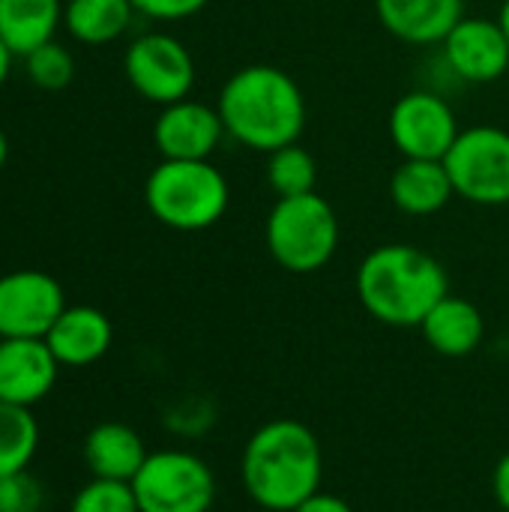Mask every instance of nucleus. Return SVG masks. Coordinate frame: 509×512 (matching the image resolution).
I'll use <instances>...</instances> for the list:
<instances>
[{"label":"nucleus","instance_id":"1","mask_svg":"<svg viewBox=\"0 0 509 512\" xmlns=\"http://www.w3.org/2000/svg\"><path fill=\"white\" fill-rule=\"evenodd\" d=\"M240 480L261 510L294 512L321 492L324 453L318 435L300 420H267L243 447Z\"/></svg>","mask_w":509,"mask_h":512},{"label":"nucleus","instance_id":"2","mask_svg":"<svg viewBox=\"0 0 509 512\" xmlns=\"http://www.w3.org/2000/svg\"><path fill=\"white\" fill-rule=\"evenodd\" d=\"M216 108L225 135L258 153L297 144L306 126V99L297 81L267 63L237 69L225 81Z\"/></svg>","mask_w":509,"mask_h":512},{"label":"nucleus","instance_id":"3","mask_svg":"<svg viewBox=\"0 0 509 512\" xmlns=\"http://www.w3.org/2000/svg\"><path fill=\"white\" fill-rule=\"evenodd\" d=\"M447 294L450 279L441 261L408 243L378 246L357 267L360 306L387 327H420Z\"/></svg>","mask_w":509,"mask_h":512},{"label":"nucleus","instance_id":"4","mask_svg":"<svg viewBox=\"0 0 509 512\" xmlns=\"http://www.w3.org/2000/svg\"><path fill=\"white\" fill-rule=\"evenodd\" d=\"M228 201V180L210 159H162L144 183L150 216L174 231L213 228Z\"/></svg>","mask_w":509,"mask_h":512},{"label":"nucleus","instance_id":"5","mask_svg":"<svg viewBox=\"0 0 509 512\" xmlns=\"http://www.w3.org/2000/svg\"><path fill=\"white\" fill-rule=\"evenodd\" d=\"M267 252L288 273H315L339 249V216L318 192L279 198L264 225Z\"/></svg>","mask_w":509,"mask_h":512},{"label":"nucleus","instance_id":"6","mask_svg":"<svg viewBox=\"0 0 509 512\" xmlns=\"http://www.w3.org/2000/svg\"><path fill=\"white\" fill-rule=\"evenodd\" d=\"M141 512H210L216 477L210 465L186 450L150 453L132 480Z\"/></svg>","mask_w":509,"mask_h":512},{"label":"nucleus","instance_id":"7","mask_svg":"<svg viewBox=\"0 0 509 512\" xmlns=\"http://www.w3.org/2000/svg\"><path fill=\"white\" fill-rule=\"evenodd\" d=\"M453 189L471 204H509V132L498 126L462 129L444 156Z\"/></svg>","mask_w":509,"mask_h":512},{"label":"nucleus","instance_id":"8","mask_svg":"<svg viewBox=\"0 0 509 512\" xmlns=\"http://www.w3.org/2000/svg\"><path fill=\"white\" fill-rule=\"evenodd\" d=\"M123 69L135 93L162 108L186 99L195 84V60L189 48L168 33L138 36L126 48Z\"/></svg>","mask_w":509,"mask_h":512},{"label":"nucleus","instance_id":"9","mask_svg":"<svg viewBox=\"0 0 509 512\" xmlns=\"http://www.w3.org/2000/svg\"><path fill=\"white\" fill-rule=\"evenodd\" d=\"M66 309L63 285L42 270H15L0 276V336L45 339Z\"/></svg>","mask_w":509,"mask_h":512},{"label":"nucleus","instance_id":"10","mask_svg":"<svg viewBox=\"0 0 509 512\" xmlns=\"http://www.w3.org/2000/svg\"><path fill=\"white\" fill-rule=\"evenodd\" d=\"M387 126L396 150L405 159H441V162L462 132L453 108L429 90L405 93L393 105Z\"/></svg>","mask_w":509,"mask_h":512},{"label":"nucleus","instance_id":"11","mask_svg":"<svg viewBox=\"0 0 509 512\" xmlns=\"http://www.w3.org/2000/svg\"><path fill=\"white\" fill-rule=\"evenodd\" d=\"M444 57L459 78L489 84L509 69V39L498 18L465 15L444 39Z\"/></svg>","mask_w":509,"mask_h":512},{"label":"nucleus","instance_id":"12","mask_svg":"<svg viewBox=\"0 0 509 512\" xmlns=\"http://www.w3.org/2000/svg\"><path fill=\"white\" fill-rule=\"evenodd\" d=\"M225 135L219 108L195 99H180L162 108L153 126V141L162 159H210Z\"/></svg>","mask_w":509,"mask_h":512},{"label":"nucleus","instance_id":"13","mask_svg":"<svg viewBox=\"0 0 509 512\" xmlns=\"http://www.w3.org/2000/svg\"><path fill=\"white\" fill-rule=\"evenodd\" d=\"M57 372L45 339H0V402L33 408L54 390Z\"/></svg>","mask_w":509,"mask_h":512},{"label":"nucleus","instance_id":"14","mask_svg":"<svg viewBox=\"0 0 509 512\" xmlns=\"http://www.w3.org/2000/svg\"><path fill=\"white\" fill-rule=\"evenodd\" d=\"M381 27L408 45H435L465 18V0H375Z\"/></svg>","mask_w":509,"mask_h":512},{"label":"nucleus","instance_id":"15","mask_svg":"<svg viewBox=\"0 0 509 512\" xmlns=\"http://www.w3.org/2000/svg\"><path fill=\"white\" fill-rule=\"evenodd\" d=\"M111 339L114 327L108 315L93 306H66L45 336L57 363L69 369L93 366L102 360L111 348Z\"/></svg>","mask_w":509,"mask_h":512},{"label":"nucleus","instance_id":"16","mask_svg":"<svg viewBox=\"0 0 509 512\" xmlns=\"http://www.w3.org/2000/svg\"><path fill=\"white\" fill-rule=\"evenodd\" d=\"M147 447L141 435L117 420L99 423L84 438V462L93 477L99 480H120L132 483L141 465L147 462Z\"/></svg>","mask_w":509,"mask_h":512},{"label":"nucleus","instance_id":"17","mask_svg":"<svg viewBox=\"0 0 509 512\" xmlns=\"http://www.w3.org/2000/svg\"><path fill=\"white\" fill-rule=\"evenodd\" d=\"M420 333L435 354L459 360L480 348V342L486 336V321H483V312L471 300L447 294L423 318Z\"/></svg>","mask_w":509,"mask_h":512},{"label":"nucleus","instance_id":"18","mask_svg":"<svg viewBox=\"0 0 509 512\" xmlns=\"http://www.w3.org/2000/svg\"><path fill=\"white\" fill-rule=\"evenodd\" d=\"M456 195L441 159H405L390 177V201L405 216H435Z\"/></svg>","mask_w":509,"mask_h":512},{"label":"nucleus","instance_id":"19","mask_svg":"<svg viewBox=\"0 0 509 512\" xmlns=\"http://www.w3.org/2000/svg\"><path fill=\"white\" fill-rule=\"evenodd\" d=\"M63 21L60 0H0V39L15 57H27L54 39Z\"/></svg>","mask_w":509,"mask_h":512},{"label":"nucleus","instance_id":"20","mask_svg":"<svg viewBox=\"0 0 509 512\" xmlns=\"http://www.w3.org/2000/svg\"><path fill=\"white\" fill-rule=\"evenodd\" d=\"M132 15V0H69L63 9V24L78 42L105 45L129 30Z\"/></svg>","mask_w":509,"mask_h":512},{"label":"nucleus","instance_id":"21","mask_svg":"<svg viewBox=\"0 0 509 512\" xmlns=\"http://www.w3.org/2000/svg\"><path fill=\"white\" fill-rule=\"evenodd\" d=\"M39 450V423L30 408L0 402V477L27 471Z\"/></svg>","mask_w":509,"mask_h":512},{"label":"nucleus","instance_id":"22","mask_svg":"<svg viewBox=\"0 0 509 512\" xmlns=\"http://www.w3.org/2000/svg\"><path fill=\"white\" fill-rule=\"evenodd\" d=\"M267 183L279 198L309 195L318 183V162L315 156L300 144H285L273 153H267Z\"/></svg>","mask_w":509,"mask_h":512},{"label":"nucleus","instance_id":"23","mask_svg":"<svg viewBox=\"0 0 509 512\" xmlns=\"http://www.w3.org/2000/svg\"><path fill=\"white\" fill-rule=\"evenodd\" d=\"M69 512H141V507L135 501L132 483L93 477L87 486L75 492Z\"/></svg>","mask_w":509,"mask_h":512},{"label":"nucleus","instance_id":"24","mask_svg":"<svg viewBox=\"0 0 509 512\" xmlns=\"http://www.w3.org/2000/svg\"><path fill=\"white\" fill-rule=\"evenodd\" d=\"M24 63H27V78L42 90H63L75 78L72 54L63 45H57L54 39L39 45L36 51H30L24 57Z\"/></svg>","mask_w":509,"mask_h":512},{"label":"nucleus","instance_id":"25","mask_svg":"<svg viewBox=\"0 0 509 512\" xmlns=\"http://www.w3.org/2000/svg\"><path fill=\"white\" fill-rule=\"evenodd\" d=\"M45 504L42 483L30 471L0 477V512H39Z\"/></svg>","mask_w":509,"mask_h":512},{"label":"nucleus","instance_id":"26","mask_svg":"<svg viewBox=\"0 0 509 512\" xmlns=\"http://www.w3.org/2000/svg\"><path fill=\"white\" fill-rule=\"evenodd\" d=\"M135 12L156 21H180L207 6V0H132Z\"/></svg>","mask_w":509,"mask_h":512},{"label":"nucleus","instance_id":"27","mask_svg":"<svg viewBox=\"0 0 509 512\" xmlns=\"http://www.w3.org/2000/svg\"><path fill=\"white\" fill-rule=\"evenodd\" d=\"M294 512H354L348 501H342L339 495L330 492H315L312 498H306Z\"/></svg>","mask_w":509,"mask_h":512},{"label":"nucleus","instance_id":"28","mask_svg":"<svg viewBox=\"0 0 509 512\" xmlns=\"http://www.w3.org/2000/svg\"><path fill=\"white\" fill-rule=\"evenodd\" d=\"M492 492H495L498 507L509 512V453L507 456H501V462L495 465V474H492Z\"/></svg>","mask_w":509,"mask_h":512},{"label":"nucleus","instance_id":"29","mask_svg":"<svg viewBox=\"0 0 509 512\" xmlns=\"http://www.w3.org/2000/svg\"><path fill=\"white\" fill-rule=\"evenodd\" d=\"M12 51L6 48V42L0 39V87H3V81H6V75H9V66H12Z\"/></svg>","mask_w":509,"mask_h":512},{"label":"nucleus","instance_id":"30","mask_svg":"<svg viewBox=\"0 0 509 512\" xmlns=\"http://www.w3.org/2000/svg\"><path fill=\"white\" fill-rule=\"evenodd\" d=\"M498 21H501V27H504V33H507V39H509V0H504V6H501V15H498Z\"/></svg>","mask_w":509,"mask_h":512},{"label":"nucleus","instance_id":"31","mask_svg":"<svg viewBox=\"0 0 509 512\" xmlns=\"http://www.w3.org/2000/svg\"><path fill=\"white\" fill-rule=\"evenodd\" d=\"M6 156H9V141H6V135L0 132V168L6 165Z\"/></svg>","mask_w":509,"mask_h":512},{"label":"nucleus","instance_id":"32","mask_svg":"<svg viewBox=\"0 0 509 512\" xmlns=\"http://www.w3.org/2000/svg\"><path fill=\"white\" fill-rule=\"evenodd\" d=\"M0 339H3V336H0Z\"/></svg>","mask_w":509,"mask_h":512}]
</instances>
